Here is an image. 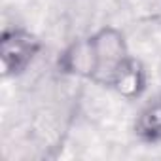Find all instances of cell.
Here are the masks:
<instances>
[{
	"label": "cell",
	"instance_id": "1",
	"mask_svg": "<svg viewBox=\"0 0 161 161\" xmlns=\"http://www.w3.org/2000/svg\"><path fill=\"white\" fill-rule=\"evenodd\" d=\"M133 63L125 36L116 27H103L89 38L74 42L59 59V68L93 84L116 89L119 78Z\"/></svg>",
	"mask_w": 161,
	"mask_h": 161
},
{
	"label": "cell",
	"instance_id": "2",
	"mask_svg": "<svg viewBox=\"0 0 161 161\" xmlns=\"http://www.w3.org/2000/svg\"><path fill=\"white\" fill-rule=\"evenodd\" d=\"M42 49V42L25 29H6L0 38V61L2 74L15 78L23 74Z\"/></svg>",
	"mask_w": 161,
	"mask_h": 161
},
{
	"label": "cell",
	"instance_id": "3",
	"mask_svg": "<svg viewBox=\"0 0 161 161\" xmlns=\"http://www.w3.org/2000/svg\"><path fill=\"white\" fill-rule=\"evenodd\" d=\"M133 129L142 142H161V97L148 103L138 112Z\"/></svg>",
	"mask_w": 161,
	"mask_h": 161
},
{
	"label": "cell",
	"instance_id": "4",
	"mask_svg": "<svg viewBox=\"0 0 161 161\" xmlns=\"http://www.w3.org/2000/svg\"><path fill=\"white\" fill-rule=\"evenodd\" d=\"M144 89H146V72H144L142 64L136 59H133L129 68L119 78V82L116 86V91L119 95L127 97V99H135V97H140Z\"/></svg>",
	"mask_w": 161,
	"mask_h": 161
},
{
	"label": "cell",
	"instance_id": "5",
	"mask_svg": "<svg viewBox=\"0 0 161 161\" xmlns=\"http://www.w3.org/2000/svg\"><path fill=\"white\" fill-rule=\"evenodd\" d=\"M136 6L140 8V12L146 14L148 19L161 17V0H136Z\"/></svg>",
	"mask_w": 161,
	"mask_h": 161
}]
</instances>
